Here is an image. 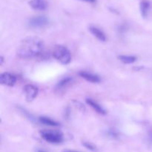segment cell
Masks as SVG:
<instances>
[{
  "instance_id": "6da1fadb",
  "label": "cell",
  "mask_w": 152,
  "mask_h": 152,
  "mask_svg": "<svg viewBox=\"0 0 152 152\" xmlns=\"http://www.w3.org/2000/svg\"><path fill=\"white\" fill-rule=\"evenodd\" d=\"M44 42L37 37H28L21 41L17 48V55L22 59H31L39 56L44 50Z\"/></svg>"
},
{
  "instance_id": "7a4b0ae2",
  "label": "cell",
  "mask_w": 152,
  "mask_h": 152,
  "mask_svg": "<svg viewBox=\"0 0 152 152\" xmlns=\"http://www.w3.org/2000/svg\"><path fill=\"white\" fill-rule=\"evenodd\" d=\"M53 56L57 61L63 65H68L71 60V53L66 47L61 45H57L53 50Z\"/></svg>"
},
{
  "instance_id": "3957f363",
  "label": "cell",
  "mask_w": 152,
  "mask_h": 152,
  "mask_svg": "<svg viewBox=\"0 0 152 152\" xmlns=\"http://www.w3.org/2000/svg\"><path fill=\"white\" fill-rule=\"evenodd\" d=\"M43 139L50 143L59 144L63 141V135L61 132L56 131H42L40 132Z\"/></svg>"
},
{
  "instance_id": "277c9868",
  "label": "cell",
  "mask_w": 152,
  "mask_h": 152,
  "mask_svg": "<svg viewBox=\"0 0 152 152\" xmlns=\"http://www.w3.org/2000/svg\"><path fill=\"white\" fill-rule=\"evenodd\" d=\"M49 20L46 16H38L31 18L29 20L28 25L32 28H42L47 26Z\"/></svg>"
},
{
  "instance_id": "5b68a950",
  "label": "cell",
  "mask_w": 152,
  "mask_h": 152,
  "mask_svg": "<svg viewBox=\"0 0 152 152\" xmlns=\"http://www.w3.org/2000/svg\"><path fill=\"white\" fill-rule=\"evenodd\" d=\"M24 92H25L26 100L28 102H31L37 97L38 94V88L33 85L28 84L24 87Z\"/></svg>"
},
{
  "instance_id": "8992f818",
  "label": "cell",
  "mask_w": 152,
  "mask_h": 152,
  "mask_svg": "<svg viewBox=\"0 0 152 152\" xmlns=\"http://www.w3.org/2000/svg\"><path fill=\"white\" fill-rule=\"evenodd\" d=\"M16 81V78L14 75L10 73L4 72L0 75V83L3 86L12 87L15 85Z\"/></svg>"
},
{
  "instance_id": "52a82bcc",
  "label": "cell",
  "mask_w": 152,
  "mask_h": 152,
  "mask_svg": "<svg viewBox=\"0 0 152 152\" xmlns=\"http://www.w3.org/2000/svg\"><path fill=\"white\" fill-rule=\"evenodd\" d=\"M29 4L34 10L42 11L47 9L48 2L45 0H31L29 1Z\"/></svg>"
},
{
  "instance_id": "ba28073f",
  "label": "cell",
  "mask_w": 152,
  "mask_h": 152,
  "mask_svg": "<svg viewBox=\"0 0 152 152\" xmlns=\"http://www.w3.org/2000/svg\"><path fill=\"white\" fill-rule=\"evenodd\" d=\"M80 77L82 78L85 79L86 81L90 82L92 83H98L100 82V79L96 74H91V73L86 72V71H81V72L79 73Z\"/></svg>"
},
{
  "instance_id": "9c48e42d",
  "label": "cell",
  "mask_w": 152,
  "mask_h": 152,
  "mask_svg": "<svg viewBox=\"0 0 152 152\" xmlns=\"http://www.w3.org/2000/svg\"><path fill=\"white\" fill-rule=\"evenodd\" d=\"M86 102L88 103V105H90V106L91 107L94 111H96V112L99 113V114H102V115H105V114H106L105 110L104 109V108H102L99 104H98L97 102H95V101L93 100V99H86Z\"/></svg>"
},
{
  "instance_id": "30bf717a",
  "label": "cell",
  "mask_w": 152,
  "mask_h": 152,
  "mask_svg": "<svg viewBox=\"0 0 152 152\" xmlns=\"http://www.w3.org/2000/svg\"><path fill=\"white\" fill-rule=\"evenodd\" d=\"M91 33L95 37L98 39L99 40L102 42H105L106 40V37H105V34L102 32L101 30H99V28H96V27H90L89 28Z\"/></svg>"
},
{
  "instance_id": "8fae6325",
  "label": "cell",
  "mask_w": 152,
  "mask_h": 152,
  "mask_svg": "<svg viewBox=\"0 0 152 152\" xmlns=\"http://www.w3.org/2000/svg\"><path fill=\"white\" fill-rule=\"evenodd\" d=\"M150 8V2L147 0H142L140 2V12L142 17L146 18L148 16Z\"/></svg>"
},
{
  "instance_id": "7c38bea8",
  "label": "cell",
  "mask_w": 152,
  "mask_h": 152,
  "mask_svg": "<svg viewBox=\"0 0 152 152\" xmlns=\"http://www.w3.org/2000/svg\"><path fill=\"white\" fill-rule=\"evenodd\" d=\"M39 122L42 124L45 125V126H53V127H56V126H59V124L58 123H56V121H53L51 119L48 118V117H39Z\"/></svg>"
},
{
  "instance_id": "4fadbf2b",
  "label": "cell",
  "mask_w": 152,
  "mask_h": 152,
  "mask_svg": "<svg viewBox=\"0 0 152 152\" xmlns=\"http://www.w3.org/2000/svg\"><path fill=\"white\" fill-rule=\"evenodd\" d=\"M119 59L125 64L134 63L137 60V58L134 56H128V55H120L118 56Z\"/></svg>"
},
{
  "instance_id": "5bb4252c",
  "label": "cell",
  "mask_w": 152,
  "mask_h": 152,
  "mask_svg": "<svg viewBox=\"0 0 152 152\" xmlns=\"http://www.w3.org/2000/svg\"><path fill=\"white\" fill-rule=\"evenodd\" d=\"M73 81V79L71 77H65V78L62 79V80L58 83L57 84V88L59 89H62L66 88L67 86H69Z\"/></svg>"
},
{
  "instance_id": "9a60e30c",
  "label": "cell",
  "mask_w": 152,
  "mask_h": 152,
  "mask_svg": "<svg viewBox=\"0 0 152 152\" xmlns=\"http://www.w3.org/2000/svg\"><path fill=\"white\" fill-rule=\"evenodd\" d=\"M83 145H84L87 149L90 150V151H94L95 150H96V147H95L93 144L90 143V142H83Z\"/></svg>"
},
{
  "instance_id": "2e32d148",
  "label": "cell",
  "mask_w": 152,
  "mask_h": 152,
  "mask_svg": "<svg viewBox=\"0 0 152 152\" xmlns=\"http://www.w3.org/2000/svg\"><path fill=\"white\" fill-rule=\"evenodd\" d=\"M73 102H74V105H75V106L77 107V108H78V109L80 110V111H85L84 105H83V104L81 103V102H78V101H76V100L73 101Z\"/></svg>"
},
{
  "instance_id": "e0dca14e",
  "label": "cell",
  "mask_w": 152,
  "mask_h": 152,
  "mask_svg": "<svg viewBox=\"0 0 152 152\" xmlns=\"http://www.w3.org/2000/svg\"><path fill=\"white\" fill-rule=\"evenodd\" d=\"M108 135H109V137H111V138L118 137V134H117L115 131H112V130L109 131V132H108Z\"/></svg>"
},
{
  "instance_id": "ac0fdd59",
  "label": "cell",
  "mask_w": 152,
  "mask_h": 152,
  "mask_svg": "<svg viewBox=\"0 0 152 152\" xmlns=\"http://www.w3.org/2000/svg\"><path fill=\"white\" fill-rule=\"evenodd\" d=\"M148 140L150 141L151 143H152V131L148 133Z\"/></svg>"
},
{
  "instance_id": "d6986e66",
  "label": "cell",
  "mask_w": 152,
  "mask_h": 152,
  "mask_svg": "<svg viewBox=\"0 0 152 152\" xmlns=\"http://www.w3.org/2000/svg\"><path fill=\"white\" fill-rule=\"evenodd\" d=\"M63 152H80V151H75V150H71V149H65L64 150Z\"/></svg>"
},
{
  "instance_id": "ffe728a7",
  "label": "cell",
  "mask_w": 152,
  "mask_h": 152,
  "mask_svg": "<svg viewBox=\"0 0 152 152\" xmlns=\"http://www.w3.org/2000/svg\"><path fill=\"white\" fill-rule=\"evenodd\" d=\"M83 1H87V2H89V3H95L96 0H83Z\"/></svg>"
},
{
  "instance_id": "44dd1931",
  "label": "cell",
  "mask_w": 152,
  "mask_h": 152,
  "mask_svg": "<svg viewBox=\"0 0 152 152\" xmlns=\"http://www.w3.org/2000/svg\"><path fill=\"white\" fill-rule=\"evenodd\" d=\"M37 152H47V151H45V150H43V149H38V150H37Z\"/></svg>"
},
{
  "instance_id": "7402d4cb",
  "label": "cell",
  "mask_w": 152,
  "mask_h": 152,
  "mask_svg": "<svg viewBox=\"0 0 152 152\" xmlns=\"http://www.w3.org/2000/svg\"><path fill=\"white\" fill-rule=\"evenodd\" d=\"M0 59H1V62H0V64H1V65H2V62H3V57H2V56H1Z\"/></svg>"
}]
</instances>
